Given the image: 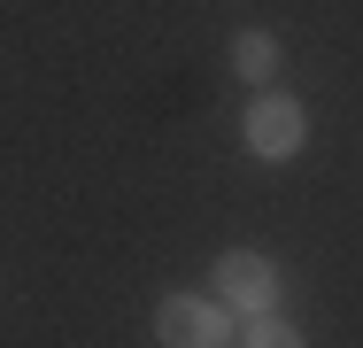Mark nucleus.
<instances>
[{
    "mask_svg": "<svg viewBox=\"0 0 363 348\" xmlns=\"http://www.w3.org/2000/svg\"><path fill=\"white\" fill-rule=\"evenodd\" d=\"M155 341L162 348H232V310L217 294H162L155 302Z\"/></svg>",
    "mask_w": 363,
    "mask_h": 348,
    "instance_id": "obj_2",
    "label": "nucleus"
},
{
    "mask_svg": "<svg viewBox=\"0 0 363 348\" xmlns=\"http://www.w3.org/2000/svg\"><path fill=\"white\" fill-rule=\"evenodd\" d=\"M209 294L224 310H240V317H271L279 310V263L263 248H224L217 271H209Z\"/></svg>",
    "mask_w": 363,
    "mask_h": 348,
    "instance_id": "obj_1",
    "label": "nucleus"
},
{
    "mask_svg": "<svg viewBox=\"0 0 363 348\" xmlns=\"http://www.w3.org/2000/svg\"><path fill=\"white\" fill-rule=\"evenodd\" d=\"M240 348H301V333H294L286 317H247V333H240Z\"/></svg>",
    "mask_w": 363,
    "mask_h": 348,
    "instance_id": "obj_5",
    "label": "nucleus"
},
{
    "mask_svg": "<svg viewBox=\"0 0 363 348\" xmlns=\"http://www.w3.org/2000/svg\"><path fill=\"white\" fill-rule=\"evenodd\" d=\"M240 139H247L255 163H294V155L309 147V109H301L294 93H263V101H247Z\"/></svg>",
    "mask_w": 363,
    "mask_h": 348,
    "instance_id": "obj_3",
    "label": "nucleus"
},
{
    "mask_svg": "<svg viewBox=\"0 0 363 348\" xmlns=\"http://www.w3.org/2000/svg\"><path fill=\"white\" fill-rule=\"evenodd\" d=\"M232 70H240L247 85H271V77H279V39H271V31H232Z\"/></svg>",
    "mask_w": 363,
    "mask_h": 348,
    "instance_id": "obj_4",
    "label": "nucleus"
}]
</instances>
